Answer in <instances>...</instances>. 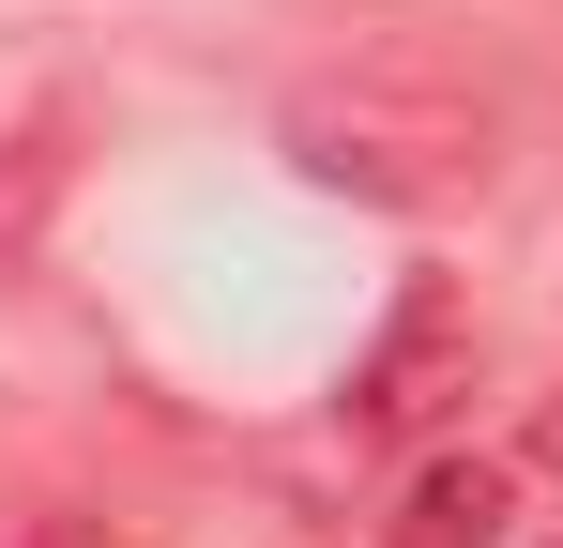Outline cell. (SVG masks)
Masks as SVG:
<instances>
[{"instance_id":"1","label":"cell","mask_w":563,"mask_h":548,"mask_svg":"<svg viewBox=\"0 0 563 548\" xmlns=\"http://www.w3.org/2000/svg\"><path fill=\"white\" fill-rule=\"evenodd\" d=\"M289 153H305V183H351V198H396V213H442V198L487 183V107L351 77V91H305V107H289Z\"/></svg>"},{"instance_id":"2","label":"cell","mask_w":563,"mask_h":548,"mask_svg":"<svg viewBox=\"0 0 563 548\" xmlns=\"http://www.w3.org/2000/svg\"><path fill=\"white\" fill-rule=\"evenodd\" d=\"M457 396H472V305L442 274H411L396 320H380V351L351 365V442H427Z\"/></svg>"},{"instance_id":"3","label":"cell","mask_w":563,"mask_h":548,"mask_svg":"<svg viewBox=\"0 0 563 548\" xmlns=\"http://www.w3.org/2000/svg\"><path fill=\"white\" fill-rule=\"evenodd\" d=\"M503 518H518V472L503 457H427L396 487V534L380 548H503Z\"/></svg>"},{"instance_id":"4","label":"cell","mask_w":563,"mask_h":548,"mask_svg":"<svg viewBox=\"0 0 563 548\" xmlns=\"http://www.w3.org/2000/svg\"><path fill=\"white\" fill-rule=\"evenodd\" d=\"M46 198H62V122H31V138H0V244H15V229H31Z\"/></svg>"},{"instance_id":"5","label":"cell","mask_w":563,"mask_h":548,"mask_svg":"<svg viewBox=\"0 0 563 548\" xmlns=\"http://www.w3.org/2000/svg\"><path fill=\"white\" fill-rule=\"evenodd\" d=\"M518 472H549V487H563V396H533V442H518Z\"/></svg>"},{"instance_id":"6","label":"cell","mask_w":563,"mask_h":548,"mask_svg":"<svg viewBox=\"0 0 563 548\" xmlns=\"http://www.w3.org/2000/svg\"><path fill=\"white\" fill-rule=\"evenodd\" d=\"M549 548H563V534H549Z\"/></svg>"}]
</instances>
